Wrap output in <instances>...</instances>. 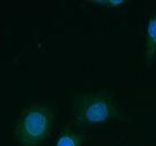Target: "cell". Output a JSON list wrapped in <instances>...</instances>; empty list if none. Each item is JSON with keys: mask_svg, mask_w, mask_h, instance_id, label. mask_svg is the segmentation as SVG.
I'll return each mask as SVG.
<instances>
[{"mask_svg": "<svg viewBox=\"0 0 156 146\" xmlns=\"http://www.w3.org/2000/svg\"><path fill=\"white\" fill-rule=\"evenodd\" d=\"M54 122L55 113L49 103H31L13 125V137L19 146H41L52 133Z\"/></svg>", "mask_w": 156, "mask_h": 146, "instance_id": "2", "label": "cell"}, {"mask_svg": "<svg viewBox=\"0 0 156 146\" xmlns=\"http://www.w3.org/2000/svg\"><path fill=\"white\" fill-rule=\"evenodd\" d=\"M91 2L96 6L105 7V8H119L125 5L126 1L124 0H93Z\"/></svg>", "mask_w": 156, "mask_h": 146, "instance_id": "5", "label": "cell"}, {"mask_svg": "<svg viewBox=\"0 0 156 146\" xmlns=\"http://www.w3.org/2000/svg\"><path fill=\"white\" fill-rule=\"evenodd\" d=\"M87 141V134L84 132L75 130L73 126H63L58 135L54 146H83Z\"/></svg>", "mask_w": 156, "mask_h": 146, "instance_id": "4", "label": "cell"}, {"mask_svg": "<svg viewBox=\"0 0 156 146\" xmlns=\"http://www.w3.org/2000/svg\"><path fill=\"white\" fill-rule=\"evenodd\" d=\"M156 57V12L152 13L147 20L145 33L144 58L146 66H151Z\"/></svg>", "mask_w": 156, "mask_h": 146, "instance_id": "3", "label": "cell"}, {"mask_svg": "<svg viewBox=\"0 0 156 146\" xmlns=\"http://www.w3.org/2000/svg\"><path fill=\"white\" fill-rule=\"evenodd\" d=\"M71 112L75 125L80 128L102 125L110 121L127 119V115L121 109L114 93L110 90L75 92Z\"/></svg>", "mask_w": 156, "mask_h": 146, "instance_id": "1", "label": "cell"}]
</instances>
